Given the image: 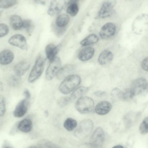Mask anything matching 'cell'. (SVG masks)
<instances>
[{"instance_id": "1", "label": "cell", "mask_w": 148, "mask_h": 148, "mask_svg": "<svg viewBox=\"0 0 148 148\" xmlns=\"http://www.w3.org/2000/svg\"><path fill=\"white\" fill-rule=\"evenodd\" d=\"M81 82V78L79 75H71L64 79L60 85L58 90L63 94H68L79 85Z\"/></svg>"}, {"instance_id": "2", "label": "cell", "mask_w": 148, "mask_h": 148, "mask_svg": "<svg viewBox=\"0 0 148 148\" xmlns=\"http://www.w3.org/2000/svg\"><path fill=\"white\" fill-rule=\"evenodd\" d=\"M44 64V58L41 55H39L30 73L28 78L29 83H33L39 79L43 71Z\"/></svg>"}, {"instance_id": "3", "label": "cell", "mask_w": 148, "mask_h": 148, "mask_svg": "<svg viewBox=\"0 0 148 148\" xmlns=\"http://www.w3.org/2000/svg\"><path fill=\"white\" fill-rule=\"evenodd\" d=\"M93 127L92 121L86 119L82 121L74 133L75 136L79 139H84L90 134Z\"/></svg>"}, {"instance_id": "4", "label": "cell", "mask_w": 148, "mask_h": 148, "mask_svg": "<svg viewBox=\"0 0 148 148\" xmlns=\"http://www.w3.org/2000/svg\"><path fill=\"white\" fill-rule=\"evenodd\" d=\"M94 105V101L91 98L86 96L82 97L77 101L75 108L80 113L86 114L92 111Z\"/></svg>"}, {"instance_id": "5", "label": "cell", "mask_w": 148, "mask_h": 148, "mask_svg": "<svg viewBox=\"0 0 148 148\" xmlns=\"http://www.w3.org/2000/svg\"><path fill=\"white\" fill-rule=\"evenodd\" d=\"M62 62L60 59L56 57L51 61L46 70L45 78L48 81L52 80L56 75L61 68Z\"/></svg>"}, {"instance_id": "6", "label": "cell", "mask_w": 148, "mask_h": 148, "mask_svg": "<svg viewBox=\"0 0 148 148\" xmlns=\"http://www.w3.org/2000/svg\"><path fill=\"white\" fill-rule=\"evenodd\" d=\"M135 96L145 94L148 91V82L143 78L134 80L130 88Z\"/></svg>"}, {"instance_id": "7", "label": "cell", "mask_w": 148, "mask_h": 148, "mask_svg": "<svg viewBox=\"0 0 148 148\" xmlns=\"http://www.w3.org/2000/svg\"><path fill=\"white\" fill-rule=\"evenodd\" d=\"M116 3V0H105L98 13V17L104 18L112 15L114 12L113 8Z\"/></svg>"}, {"instance_id": "8", "label": "cell", "mask_w": 148, "mask_h": 148, "mask_svg": "<svg viewBox=\"0 0 148 148\" xmlns=\"http://www.w3.org/2000/svg\"><path fill=\"white\" fill-rule=\"evenodd\" d=\"M105 137L104 132L102 128L98 127L94 131L90 140V144L93 147H100L103 145Z\"/></svg>"}, {"instance_id": "9", "label": "cell", "mask_w": 148, "mask_h": 148, "mask_svg": "<svg viewBox=\"0 0 148 148\" xmlns=\"http://www.w3.org/2000/svg\"><path fill=\"white\" fill-rule=\"evenodd\" d=\"M66 0H51L47 11L48 14L54 16L59 14L66 5Z\"/></svg>"}, {"instance_id": "10", "label": "cell", "mask_w": 148, "mask_h": 148, "mask_svg": "<svg viewBox=\"0 0 148 148\" xmlns=\"http://www.w3.org/2000/svg\"><path fill=\"white\" fill-rule=\"evenodd\" d=\"M10 45L25 50L28 49L26 40L22 35L17 34L12 36L8 40Z\"/></svg>"}, {"instance_id": "11", "label": "cell", "mask_w": 148, "mask_h": 148, "mask_svg": "<svg viewBox=\"0 0 148 148\" xmlns=\"http://www.w3.org/2000/svg\"><path fill=\"white\" fill-rule=\"evenodd\" d=\"M116 31V27L114 23L109 22L105 24L99 32L100 37L102 39H106L114 36Z\"/></svg>"}, {"instance_id": "12", "label": "cell", "mask_w": 148, "mask_h": 148, "mask_svg": "<svg viewBox=\"0 0 148 148\" xmlns=\"http://www.w3.org/2000/svg\"><path fill=\"white\" fill-rule=\"evenodd\" d=\"M30 66V63L27 60H24L20 61L14 67V70L15 75L21 77L26 72Z\"/></svg>"}, {"instance_id": "13", "label": "cell", "mask_w": 148, "mask_h": 148, "mask_svg": "<svg viewBox=\"0 0 148 148\" xmlns=\"http://www.w3.org/2000/svg\"><path fill=\"white\" fill-rule=\"evenodd\" d=\"M28 102L26 99L21 100L16 105L13 112L14 116L20 118L24 116L28 109Z\"/></svg>"}, {"instance_id": "14", "label": "cell", "mask_w": 148, "mask_h": 148, "mask_svg": "<svg viewBox=\"0 0 148 148\" xmlns=\"http://www.w3.org/2000/svg\"><path fill=\"white\" fill-rule=\"evenodd\" d=\"M112 108L110 103L107 101H102L99 102L96 106L95 111L100 115H104L108 113Z\"/></svg>"}, {"instance_id": "15", "label": "cell", "mask_w": 148, "mask_h": 148, "mask_svg": "<svg viewBox=\"0 0 148 148\" xmlns=\"http://www.w3.org/2000/svg\"><path fill=\"white\" fill-rule=\"evenodd\" d=\"M75 69V67L73 65L66 64L61 68L56 75L57 78L59 80L64 79L71 75Z\"/></svg>"}, {"instance_id": "16", "label": "cell", "mask_w": 148, "mask_h": 148, "mask_svg": "<svg viewBox=\"0 0 148 148\" xmlns=\"http://www.w3.org/2000/svg\"><path fill=\"white\" fill-rule=\"evenodd\" d=\"M94 53L95 49L91 47H86L79 52L78 58L81 61H86L92 58Z\"/></svg>"}, {"instance_id": "17", "label": "cell", "mask_w": 148, "mask_h": 148, "mask_svg": "<svg viewBox=\"0 0 148 148\" xmlns=\"http://www.w3.org/2000/svg\"><path fill=\"white\" fill-rule=\"evenodd\" d=\"M13 52L9 49H5L0 53V63L3 65H7L11 63L14 60Z\"/></svg>"}, {"instance_id": "18", "label": "cell", "mask_w": 148, "mask_h": 148, "mask_svg": "<svg viewBox=\"0 0 148 148\" xmlns=\"http://www.w3.org/2000/svg\"><path fill=\"white\" fill-rule=\"evenodd\" d=\"M60 47V45L56 46L53 44H49L47 45L45 47V53L49 60L51 61L56 57Z\"/></svg>"}, {"instance_id": "19", "label": "cell", "mask_w": 148, "mask_h": 148, "mask_svg": "<svg viewBox=\"0 0 148 148\" xmlns=\"http://www.w3.org/2000/svg\"><path fill=\"white\" fill-rule=\"evenodd\" d=\"M112 53L108 50H104L99 54L98 59L99 64L101 65H105L111 62L113 59Z\"/></svg>"}, {"instance_id": "20", "label": "cell", "mask_w": 148, "mask_h": 148, "mask_svg": "<svg viewBox=\"0 0 148 148\" xmlns=\"http://www.w3.org/2000/svg\"><path fill=\"white\" fill-rule=\"evenodd\" d=\"M140 114L138 113L129 112L123 118L125 124L127 127H130L134 125L138 119Z\"/></svg>"}, {"instance_id": "21", "label": "cell", "mask_w": 148, "mask_h": 148, "mask_svg": "<svg viewBox=\"0 0 148 148\" xmlns=\"http://www.w3.org/2000/svg\"><path fill=\"white\" fill-rule=\"evenodd\" d=\"M10 23L11 27L15 30H19L23 28V20L17 15H12L10 18Z\"/></svg>"}, {"instance_id": "22", "label": "cell", "mask_w": 148, "mask_h": 148, "mask_svg": "<svg viewBox=\"0 0 148 148\" xmlns=\"http://www.w3.org/2000/svg\"><path fill=\"white\" fill-rule=\"evenodd\" d=\"M33 124L32 121L28 119H23L18 124L17 127L21 131L27 133L32 130Z\"/></svg>"}, {"instance_id": "23", "label": "cell", "mask_w": 148, "mask_h": 148, "mask_svg": "<svg viewBox=\"0 0 148 148\" xmlns=\"http://www.w3.org/2000/svg\"><path fill=\"white\" fill-rule=\"evenodd\" d=\"M69 17L68 15L65 14H62L59 15L56 17L55 23L58 27L63 28L68 23Z\"/></svg>"}, {"instance_id": "24", "label": "cell", "mask_w": 148, "mask_h": 148, "mask_svg": "<svg viewBox=\"0 0 148 148\" xmlns=\"http://www.w3.org/2000/svg\"><path fill=\"white\" fill-rule=\"evenodd\" d=\"M89 90L88 88L84 86H80L77 88L71 94V96L75 100L80 98L86 94Z\"/></svg>"}, {"instance_id": "25", "label": "cell", "mask_w": 148, "mask_h": 148, "mask_svg": "<svg viewBox=\"0 0 148 148\" xmlns=\"http://www.w3.org/2000/svg\"><path fill=\"white\" fill-rule=\"evenodd\" d=\"M135 95L131 89H126L120 91L119 95V99L123 101H127L132 99Z\"/></svg>"}, {"instance_id": "26", "label": "cell", "mask_w": 148, "mask_h": 148, "mask_svg": "<svg viewBox=\"0 0 148 148\" xmlns=\"http://www.w3.org/2000/svg\"><path fill=\"white\" fill-rule=\"evenodd\" d=\"M99 40L98 36L95 34L89 35L83 40L80 44L82 46H86L97 42Z\"/></svg>"}, {"instance_id": "27", "label": "cell", "mask_w": 148, "mask_h": 148, "mask_svg": "<svg viewBox=\"0 0 148 148\" xmlns=\"http://www.w3.org/2000/svg\"><path fill=\"white\" fill-rule=\"evenodd\" d=\"M22 80L21 77L16 75L10 77L8 80L9 85L12 87H16L19 86L22 83Z\"/></svg>"}, {"instance_id": "28", "label": "cell", "mask_w": 148, "mask_h": 148, "mask_svg": "<svg viewBox=\"0 0 148 148\" xmlns=\"http://www.w3.org/2000/svg\"><path fill=\"white\" fill-rule=\"evenodd\" d=\"M77 122L74 119L69 118L67 119L64 123V126L67 130L71 131L74 130L77 125Z\"/></svg>"}, {"instance_id": "29", "label": "cell", "mask_w": 148, "mask_h": 148, "mask_svg": "<svg viewBox=\"0 0 148 148\" xmlns=\"http://www.w3.org/2000/svg\"><path fill=\"white\" fill-rule=\"evenodd\" d=\"M74 100L71 95L69 96L62 97L58 99L57 103L59 106L63 107L70 103Z\"/></svg>"}, {"instance_id": "30", "label": "cell", "mask_w": 148, "mask_h": 148, "mask_svg": "<svg viewBox=\"0 0 148 148\" xmlns=\"http://www.w3.org/2000/svg\"><path fill=\"white\" fill-rule=\"evenodd\" d=\"M22 27L25 29L27 33L30 35L34 30V25L31 20L25 19L23 20Z\"/></svg>"}, {"instance_id": "31", "label": "cell", "mask_w": 148, "mask_h": 148, "mask_svg": "<svg viewBox=\"0 0 148 148\" xmlns=\"http://www.w3.org/2000/svg\"><path fill=\"white\" fill-rule=\"evenodd\" d=\"M79 10L78 6L76 3H74L68 5L66 10V12L72 16H75Z\"/></svg>"}, {"instance_id": "32", "label": "cell", "mask_w": 148, "mask_h": 148, "mask_svg": "<svg viewBox=\"0 0 148 148\" xmlns=\"http://www.w3.org/2000/svg\"><path fill=\"white\" fill-rule=\"evenodd\" d=\"M141 134L145 135L148 133V116L145 118L141 123L139 128Z\"/></svg>"}, {"instance_id": "33", "label": "cell", "mask_w": 148, "mask_h": 148, "mask_svg": "<svg viewBox=\"0 0 148 148\" xmlns=\"http://www.w3.org/2000/svg\"><path fill=\"white\" fill-rule=\"evenodd\" d=\"M16 2L17 0H0V7L8 8L15 5Z\"/></svg>"}, {"instance_id": "34", "label": "cell", "mask_w": 148, "mask_h": 148, "mask_svg": "<svg viewBox=\"0 0 148 148\" xmlns=\"http://www.w3.org/2000/svg\"><path fill=\"white\" fill-rule=\"evenodd\" d=\"M39 147L42 148H56L57 146L51 142L45 140L39 141L37 144Z\"/></svg>"}, {"instance_id": "35", "label": "cell", "mask_w": 148, "mask_h": 148, "mask_svg": "<svg viewBox=\"0 0 148 148\" xmlns=\"http://www.w3.org/2000/svg\"><path fill=\"white\" fill-rule=\"evenodd\" d=\"M6 111V103L5 97L3 95L0 96V116H3Z\"/></svg>"}, {"instance_id": "36", "label": "cell", "mask_w": 148, "mask_h": 148, "mask_svg": "<svg viewBox=\"0 0 148 148\" xmlns=\"http://www.w3.org/2000/svg\"><path fill=\"white\" fill-rule=\"evenodd\" d=\"M9 32V28L8 25L4 23H0V37H4L8 34Z\"/></svg>"}, {"instance_id": "37", "label": "cell", "mask_w": 148, "mask_h": 148, "mask_svg": "<svg viewBox=\"0 0 148 148\" xmlns=\"http://www.w3.org/2000/svg\"><path fill=\"white\" fill-rule=\"evenodd\" d=\"M121 90L118 88L113 89L111 92V95L113 99L118 98L119 95Z\"/></svg>"}, {"instance_id": "38", "label": "cell", "mask_w": 148, "mask_h": 148, "mask_svg": "<svg viewBox=\"0 0 148 148\" xmlns=\"http://www.w3.org/2000/svg\"><path fill=\"white\" fill-rule=\"evenodd\" d=\"M141 67L144 70L148 71V57L145 58L141 63Z\"/></svg>"}, {"instance_id": "39", "label": "cell", "mask_w": 148, "mask_h": 148, "mask_svg": "<svg viewBox=\"0 0 148 148\" xmlns=\"http://www.w3.org/2000/svg\"><path fill=\"white\" fill-rule=\"evenodd\" d=\"M94 94L96 96L99 97H103L106 94V92L100 90L96 91Z\"/></svg>"}, {"instance_id": "40", "label": "cell", "mask_w": 148, "mask_h": 148, "mask_svg": "<svg viewBox=\"0 0 148 148\" xmlns=\"http://www.w3.org/2000/svg\"><path fill=\"white\" fill-rule=\"evenodd\" d=\"M23 95L25 99L28 100L30 99L31 97L30 93L27 89H25L23 91Z\"/></svg>"}, {"instance_id": "41", "label": "cell", "mask_w": 148, "mask_h": 148, "mask_svg": "<svg viewBox=\"0 0 148 148\" xmlns=\"http://www.w3.org/2000/svg\"><path fill=\"white\" fill-rule=\"evenodd\" d=\"M78 0H69L68 2V5L74 3H76Z\"/></svg>"}, {"instance_id": "42", "label": "cell", "mask_w": 148, "mask_h": 148, "mask_svg": "<svg viewBox=\"0 0 148 148\" xmlns=\"http://www.w3.org/2000/svg\"><path fill=\"white\" fill-rule=\"evenodd\" d=\"M45 115L46 117H47L49 115V112L47 110H45L44 112Z\"/></svg>"}, {"instance_id": "43", "label": "cell", "mask_w": 148, "mask_h": 148, "mask_svg": "<svg viewBox=\"0 0 148 148\" xmlns=\"http://www.w3.org/2000/svg\"><path fill=\"white\" fill-rule=\"evenodd\" d=\"M113 147L115 148H123V147L120 145H118L115 146Z\"/></svg>"}, {"instance_id": "44", "label": "cell", "mask_w": 148, "mask_h": 148, "mask_svg": "<svg viewBox=\"0 0 148 148\" xmlns=\"http://www.w3.org/2000/svg\"><path fill=\"white\" fill-rule=\"evenodd\" d=\"M3 84L1 82H0V90L1 92L3 90Z\"/></svg>"}, {"instance_id": "45", "label": "cell", "mask_w": 148, "mask_h": 148, "mask_svg": "<svg viewBox=\"0 0 148 148\" xmlns=\"http://www.w3.org/2000/svg\"><path fill=\"white\" fill-rule=\"evenodd\" d=\"M35 1L37 2H38L39 3L41 4L42 1H41L40 0H35Z\"/></svg>"}]
</instances>
